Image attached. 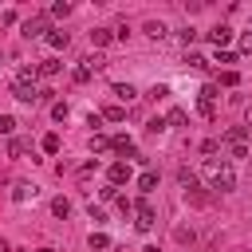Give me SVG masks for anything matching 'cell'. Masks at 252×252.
Segmentation results:
<instances>
[{
  "mask_svg": "<svg viewBox=\"0 0 252 252\" xmlns=\"http://www.w3.org/2000/svg\"><path fill=\"white\" fill-rule=\"evenodd\" d=\"M32 197H35V185H32V181H16V185H12V201L24 205V201H32Z\"/></svg>",
  "mask_w": 252,
  "mask_h": 252,
  "instance_id": "cell-10",
  "label": "cell"
},
{
  "mask_svg": "<svg viewBox=\"0 0 252 252\" xmlns=\"http://www.w3.org/2000/svg\"><path fill=\"white\" fill-rule=\"evenodd\" d=\"M248 32H252V28H248Z\"/></svg>",
  "mask_w": 252,
  "mask_h": 252,
  "instance_id": "cell-39",
  "label": "cell"
},
{
  "mask_svg": "<svg viewBox=\"0 0 252 252\" xmlns=\"http://www.w3.org/2000/svg\"><path fill=\"white\" fill-rule=\"evenodd\" d=\"M154 224H158V213H154V205H150V201H138V205H134V228L150 232Z\"/></svg>",
  "mask_w": 252,
  "mask_h": 252,
  "instance_id": "cell-3",
  "label": "cell"
},
{
  "mask_svg": "<svg viewBox=\"0 0 252 252\" xmlns=\"http://www.w3.org/2000/svg\"><path fill=\"white\" fill-rule=\"evenodd\" d=\"M87 213H91V220H94V224H102V220H106V213H102V209H98V205H91V209H87Z\"/></svg>",
  "mask_w": 252,
  "mask_h": 252,
  "instance_id": "cell-33",
  "label": "cell"
},
{
  "mask_svg": "<svg viewBox=\"0 0 252 252\" xmlns=\"http://www.w3.org/2000/svg\"><path fill=\"white\" fill-rule=\"evenodd\" d=\"M220 146L232 154V158H248V126H232L220 134Z\"/></svg>",
  "mask_w": 252,
  "mask_h": 252,
  "instance_id": "cell-2",
  "label": "cell"
},
{
  "mask_svg": "<svg viewBox=\"0 0 252 252\" xmlns=\"http://www.w3.org/2000/svg\"><path fill=\"white\" fill-rule=\"evenodd\" d=\"M146 130H150V134H161V130H165V118H150V126H146Z\"/></svg>",
  "mask_w": 252,
  "mask_h": 252,
  "instance_id": "cell-32",
  "label": "cell"
},
{
  "mask_svg": "<svg viewBox=\"0 0 252 252\" xmlns=\"http://www.w3.org/2000/svg\"><path fill=\"white\" fill-rule=\"evenodd\" d=\"M59 67H63L59 59H43V63H39V75H47V79H51V75H59Z\"/></svg>",
  "mask_w": 252,
  "mask_h": 252,
  "instance_id": "cell-23",
  "label": "cell"
},
{
  "mask_svg": "<svg viewBox=\"0 0 252 252\" xmlns=\"http://www.w3.org/2000/svg\"><path fill=\"white\" fill-rule=\"evenodd\" d=\"M193 39H197V28H189V24H185V28H181V43H185V47H189V43H193Z\"/></svg>",
  "mask_w": 252,
  "mask_h": 252,
  "instance_id": "cell-30",
  "label": "cell"
},
{
  "mask_svg": "<svg viewBox=\"0 0 252 252\" xmlns=\"http://www.w3.org/2000/svg\"><path fill=\"white\" fill-rule=\"evenodd\" d=\"M209 43H213L217 51H220V47H228V43H232V28H228V24H217V28L209 32Z\"/></svg>",
  "mask_w": 252,
  "mask_h": 252,
  "instance_id": "cell-6",
  "label": "cell"
},
{
  "mask_svg": "<svg viewBox=\"0 0 252 252\" xmlns=\"http://www.w3.org/2000/svg\"><path fill=\"white\" fill-rule=\"evenodd\" d=\"M91 75H94V71H87V67H83V63H79V67H75V83H91Z\"/></svg>",
  "mask_w": 252,
  "mask_h": 252,
  "instance_id": "cell-31",
  "label": "cell"
},
{
  "mask_svg": "<svg viewBox=\"0 0 252 252\" xmlns=\"http://www.w3.org/2000/svg\"><path fill=\"white\" fill-rule=\"evenodd\" d=\"M43 39H47V47H55V51H67V43H71V35H67L63 28H51Z\"/></svg>",
  "mask_w": 252,
  "mask_h": 252,
  "instance_id": "cell-8",
  "label": "cell"
},
{
  "mask_svg": "<svg viewBox=\"0 0 252 252\" xmlns=\"http://www.w3.org/2000/svg\"><path fill=\"white\" fill-rule=\"evenodd\" d=\"M165 122H169V126H185V122H189V114H185L181 106H173V110L165 114Z\"/></svg>",
  "mask_w": 252,
  "mask_h": 252,
  "instance_id": "cell-20",
  "label": "cell"
},
{
  "mask_svg": "<svg viewBox=\"0 0 252 252\" xmlns=\"http://www.w3.org/2000/svg\"><path fill=\"white\" fill-rule=\"evenodd\" d=\"M205 181H209V189H217V193H232V189H236L232 165H228V161H217V158L205 161Z\"/></svg>",
  "mask_w": 252,
  "mask_h": 252,
  "instance_id": "cell-1",
  "label": "cell"
},
{
  "mask_svg": "<svg viewBox=\"0 0 252 252\" xmlns=\"http://www.w3.org/2000/svg\"><path fill=\"white\" fill-rule=\"evenodd\" d=\"M106 177H110V185H114V189H118V185H122V181H130V165H126V161H114V165H110V169H106Z\"/></svg>",
  "mask_w": 252,
  "mask_h": 252,
  "instance_id": "cell-9",
  "label": "cell"
},
{
  "mask_svg": "<svg viewBox=\"0 0 252 252\" xmlns=\"http://www.w3.org/2000/svg\"><path fill=\"white\" fill-rule=\"evenodd\" d=\"M16 126H20V122H16L12 114H0V134H16Z\"/></svg>",
  "mask_w": 252,
  "mask_h": 252,
  "instance_id": "cell-26",
  "label": "cell"
},
{
  "mask_svg": "<svg viewBox=\"0 0 252 252\" xmlns=\"http://www.w3.org/2000/svg\"><path fill=\"white\" fill-rule=\"evenodd\" d=\"M217 63H236V51H217Z\"/></svg>",
  "mask_w": 252,
  "mask_h": 252,
  "instance_id": "cell-35",
  "label": "cell"
},
{
  "mask_svg": "<svg viewBox=\"0 0 252 252\" xmlns=\"http://www.w3.org/2000/svg\"><path fill=\"white\" fill-rule=\"evenodd\" d=\"M110 150H114V154H122V158H138V146H134V138H126V134L110 138Z\"/></svg>",
  "mask_w": 252,
  "mask_h": 252,
  "instance_id": "cell-7",
  "label": "cell"
},
{
  "mask_svg": "<svg viewBox=\"0 0 252 252\" xmlns=\"http://www.w3.org/2000/svg\"><path fill=\"white\" fill-rule=\"evenodd\" d=\"M114 98H118V102H134V98H138V87H134V83H114Z\"/></svg>",
  "mask_w": 252,
  "mask_h": 252,
  "instance_id": "cell-11",
  "label": "cell"
},
{
  "mask_svg": "<svg viewBox=\"0 0 252 252\" xmlns=\"http://www.w3.org/2000/svg\"><path fill=\"white\" fill-rule=\"evenodd\" d=\"M154 189H158V173H154V169H146V173L138 177V193H142V197H150Z\"/></svg>",
  "mask_w": 252,
  "mask_h": 252,
  "instance_id": "cell-12",
  "label": "cell"
},
{
  "mask_svg": "<svg viewBox=\"0 0 252 252\" xmlns=\"http://www.w3.org/2000/svg\"><path fill=\"white\" fill-rule=\"evenodd\" d=\"M236 83H240L236 71H220V87H236Z\"/></svg>",
  "mask_w": 252,
  "mask_h": 252,
  "instance_id": "cell-29",
  "label": "cell"
},
{
  "mask_svg": "<svg viewBox=\"0 0 252 252\" xmlns=\"http://www.w3.org/2000/svg\"><path fill=\"white\" fill-rule=\"evenodd\" d=\"M87 35H91V43H94V47H106V43L114 39V32H110V28H91Z\"/></svg>",
  "mask_w": 252,
  "mask_h": 252,
  "instance_id": "cell-14",
  "label": "cell"
},
{
  "mask_svg": "<svg viewBox=\"0 0 252 252\" xmlns=\"http://www.w3.org/2000/svg\"><path fill=\"white\" fill-rule=\"evenodd\" d=\"M67 114H71V110H67V102H51V118H55V122H63Z\"/></svg>",
  "mask_w": 252,
  "mask_h": 252,
  "instance_id": "cell-28",
  "label": "cell"
},
{
  "mask_svg": "<svg viewBox=\"0 0 252 252\" xmlns=\"http://www.w3.org/2000/svg\"><path fill=\"white\" fill-rule=\"evenodd\" d=\"M240 51H244V55H252V32H244V35H240Z\"/></svg>",
  "mask_w": 252,
  "mask_h": 252,
  "instance_id": "cell-34",
  "label": "cell"
},
{
  "mask_svg": "<svg viewBox=\"0 0 252 252\" xmlns=\"http://www.w3.org/2000/svg\"><path fill=\"white\" fill-rule=\"evenodd\" d=\"M39 146H43V154H59V146H63V142H59V134H43V142H39Z\"/></svg>",
  "mask_w": 252,
  "mask_h": 252,
  "instance_id": "cell-21",
  "label": "cell"
},
{
  "mask_svg": "<svg viewBox=\"0 0 252 252\" xmlns=\"http://www.w3.org/2000/svg\"><path fill=\"white\" fill-rule=\"evenodd\" d=\"M91 150H94V154L110 150V138H106V134H91Z\"/></svg>",
  "mask_w": 252,
  "mask_h": 252,
  "instance_id": "cell-24",
  "label": "cell"
},
{
  "mask_svg": "<svg viewBox=\"0 0 252 252\" xmlns=\"http://www.w3.org/2000/svg\"><path fill=\"white\" fill-rule=\"evenodd\" d=\"M28 150H32V142H28V138H12V142H8V154H12V158H24Z\"/></svg>",
  "mask_w": 252,
  "mask_h": 252,
  "instance_id": "cell-16",
  "label": "cell"
},
{
  "mask_svg": "<svg viewBox=\"0 0 252 252\" xmlns=\"http://www.w3.org/2000/svg\"><path fill=\"white\" fill-rule=\"evenodd\" d=\"M47 16H51V20H67V16H71V4H67V0H55Z\"/></svg>",
  "mask_w": 252,
  "mask_h": 252,
  "instance_id": "cell-17",
  "label": "cell"
},
{
  "mask_svg": "<svg viewBox=\"0 0 252 252\" xmlns=\"http://www.w3.org/2000/svg\"><path fill=\"white\" fill-rule=\"evenodd\" d=\"M201 150H205V154H217V150H220V142H217V138H209V142H201Z\"/></svg>",
  "mask_w": 252,
  "mask_h": 252,
  "instance_id": "cell-36",
  "label": "cell"
},
{
  "mask_svg": "<svg viewBox=\"0 0 252 252\" xmlns=\"http://www.w3.org/2000/svg\"><path fill=\"white\" fill-rule=\"evenodd\" d=\"M244 122H248V130H252V102H248V110H244Z\"/></svg>",
  "mask_w": 252,
  "mask_h": 252,
  "instance_id": "cell-37",
  "label": "cell"
},
{
  "mask_svg": "<svg viewBox=\"0 0 252 252\" xmlns=\"http://www.w3.org/2000/svg\"><path fill=\"white\" fill-rule=\"evenodd\" d=\"M185 63H189V67H197V71H201V67H209V63H205V55H197V51H185Z\"/></svg>",
  "mask_w": 252,
  "mask_h": 252,
  "instance_id": "cell-27",
  "label": "cell"
},
{
  "mask_svg": "<svg viewBox=\"0 0 252 252\" xmlns=\"http://www.w3.org/2000/svg\"><path fill=\"white\" fill-rule=\"evenodd\" d=\"M142 32H146L150 39H165V35H169V28H165L161 20H146V28H142Z\"/></svg>",
  "mask_w": 252,
  "mask_h": 252,
  "instance_id": "cell-13",
  "label": "cell"
},
{
  "mask_svg": "<svg viewBox=\"0 0 252 252\" xmlns=\"http://www.w3.org/2000/svg\"><path fill=\"white\" fill-rule=\"evenodd\" d=\"M51 213H55V217H67V213H71V201H67V197H55V201H51Z\"/></svg>",
  "mask_w": 252,
  "mask_h": 252,
  "instance_id": "cell-25",
  "label": "cell"
},
{
  "mask_svg": "<svg viewBox=\"0 0 252 252\" xmlns=\"http://www.w3.org/2000/svg\"><path fill=\"white\" fill-rule=\"evenodd\" d=\"M51 32V16H32V20H24V35L28 39H39V35H47Z\"/></svg>",
  "mask_w": 252,
  "mask_h": 252,
  "instance_id": "cell-4",
  "label": "cell"
},
{
  "mask_svg": "<svg viewBox=\"0 0 252 252\" xmlns=\"http://www.w3.org/2000/svg\"><path fill=\"white\" fill-rule=\"evenodd\" d=\"M102 118H106V122H122V118H126V106H118V102H114V106H106V110H102Z\"/></svg>",
  "mask_w": 252,
  "mask_h": 252,
  "instance_id": "cell-19",
  "label": "cell"
},
{
  "mask_svg": "<svg viewBox=\"0 0 252 252\" xmlns=\"http://www.w3.org/2000/svg\"><path fill=\"white\" fill-rule=\"evenodd\" d=\"M0 252H12V244H8V240H0Z\"/></svg>",
  "mask_w": 252,
  "mask_h": 252,
  "instance_id": "cell-38",
  "label": "cell"
},
{
  "mask_svg": "<svg viewBox=\"0 0 252 252\" xmlns=\"http://www.w3.org/2000/svg\"><path fill=\"white\" fill-rule=\"evenodd\" d=\"M83 67H87V71H102V67H106V59L94 51V55H87V59H83Z\"/></svg>",
  "mask_w": 252,
  "mask_h": 252,
  "instance_id": "cell-22",
  "label": "cell"
},
{
  "mask_svg": "<svg viewBox=\"0 0 252 252\" xmlns=\"http://www.w3.org/2000/svg\"><path fill=\"white\" fill-rule=\"evenodd\" d=\"M12 98L16 102H35L39 98V87L35 83H12Z\"/></svg>",
  "mask_w": 252,
  "mask_h": 252,
  "instance_id": "cell-5",
  "label": "cell"
},
{
  "mask_svg": "<svg viewBox=\"0 0 252 252\" xmlns=\"http://www.w3.org/2000/svg\"><path fill=\"white\" fill-rule=\"evenodd\" d=\"M87 244H91V252H102V248H110V236H106V232H91Z\"/></svg>",
  "mask_w": 252,
  "mask_h": 252,
  "instance_id": "cell-18",
  "label": "cell"
},
{
  "mask_svg": "<svg viewBox=\"0 0 252 252\" xmlns=\"http://www.w3.org/2000/svg\"><path fill=\"white\" fill-rule=\"evenodd\" d=\"M177 181H181V189H185V193H193V189H197V173H193L189 165H181V169H177Z\"/></svg>",
  "mask_w": 252,
  "mask_h": 252,
  "instance_id": "cell-15",
  "label": "cell"
}]
</instances>
